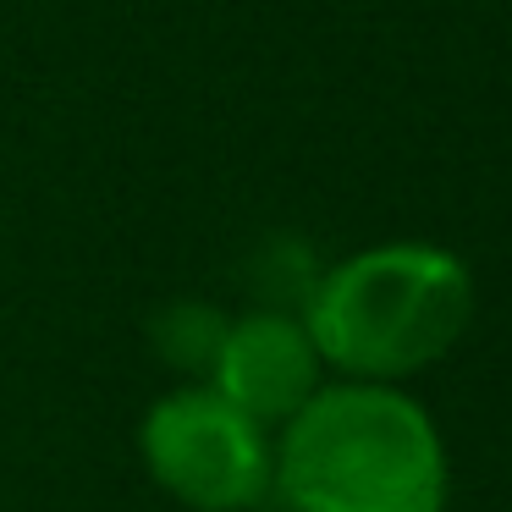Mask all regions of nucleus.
Instances as JSON below:
<instances>
[{
    "label": "nucleus",
    "instance_id": "3",
    "mask_svg": "<svg viewBox=\"0 0 512 512\" xmlns=\"http://www.w3.org/2000/svg\"><path fill=\"white\" fill-rule=\"evenodd\" d=\"M138 463L188 512H254L276 490V435L182 380L138 419Z\"/></svg>",
    "mask_w": 512,
    "mask_h": 512
},
{
    "label": "nucleus",
    "instance_id": "4",
    "mask_svg": "<svg viewBox=\"0 0 512 512\" xmlns=\"http://www.w3.org/2000/svg\"><path fill=\"white\" fill-rule=\"evenodd\" d=\"M204 386L276 435L325 386V364H320V347L309 342L298 314L248 309L226 325V342L215 353Z\"/></svg>",
    "mask_w": 512,
    "mask_h": 512
},
{
    "label": "nucleus",
    "instance_id": "5",
    "mask_svg": "<svg viewBox=\"0 0 512 512\" xmlns=\"http://www.w3.org/2000/svg\"><path fill=\"white\" fill-rule=\"evenodd\" d=\"M226 325H232V314H221L215 303H166V309L149 320V342H155V353L166 358L171 369H182L188 375V386H204V375H210L215 353H221L226 342Z\"/></svg>",
    "mask_w": 512,
    "mask_h": 512
},
{
    "label": "nucleus",
    "instance_id": "2",
    "mask_svg": "<svg viewBox=\"0 0 512 512\" xmlns=\"http://www.w3.org/2000/svg\"><path fill=\"white\" fill-rule=\"evenodd\" d=\"M474 303V276L452 248L375 243L325 270L298 320L342 380L402 386L463 342Z\"/></svg>",
    "mask_w": 512,
    "mask_h": 512
},
{
    "label": "nucleus",
    "instance_id": "1",
    "mask_svg": "<svg viewBox=\"0 0 512 512\" xmlns=\"http://www.w3.org/2000/svg\"><path fill=\"white\" fill-rule=\"evenodd\" d=\"M446 441L402 386L325 380L276 430V490L292 512H446Z\"/></svg>",
    "mask_w": 512,
    "mask_h": 512
}]
</instances>
